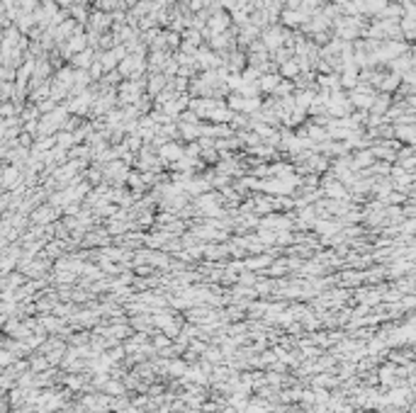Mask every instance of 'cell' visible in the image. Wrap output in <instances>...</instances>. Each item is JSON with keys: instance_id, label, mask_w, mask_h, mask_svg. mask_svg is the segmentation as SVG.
<instances>
[{"instance_id": "1", "label": "cell", "mask_w": 416, "mask_h": 413, "mask_svg": "<svg viewBox=\"0 0 416 413\" xmlns=\"http://www.w3.org/2000/svg\"><path fill=\"white\" fill-rule=\"evenodd\" d=\"M161 158H168V160H178V158H183V148H178L175 143H166V146L161 148Z\"/></svg>"}, {"instance_id": "2", "label": "cell", "mask_w": 416, "mask_h": 413, "mask_svg": "<svg viewBox=\"0 0 416 413\" xmlns=\"http://www.w3.org/2000/svg\"><path fill=\"white\" fill-rule=\"evenodd\" d=\"M326 194H329V197H341V199H343V197H346V190H343V185L338 182V185H329Z\"/></svg>"}, {"instance_id": "3", "label": "cell", "mask_w": 416, "mask_h": 413, "mask_svg": "<svg viewBox=\"0 0 416 413\" xmlns=\"http://www.w3.org/2000/svg\"><path fill=\"white\" fill-rule=\"evenodd\" d=\"M278 85V78L275 76H270V78H263L261 80V88H266V90H270V88H275Z\"/></svg>"}, {"instance_id": "4", "label": "cell", "mask_w": 416, "mask_h": 413, "mask_svg": "<svg viewBox=\"0 0 416 413\" xmlns=\"http://www.w3.org/2000/svg\"><path fill=\"white\" fill-rule=\"evenodd\" d=\"M372 158H370V153H360V156H355V165H367Z\"/></svg>"}, {"instance_id": "5", "label": "cell", "mask_w": 416, "mask_h": 413, "mask_svg": "<svg viewBox=\"0 0 416 413\" xmlns=\"http://www.w3.org/2000/svg\"><path fill=\"white\" fill-rule=\"evenodd\" d=\"M283 73H285V76H295V73H297V66H295V64H287V66L283 68Z\"/></svg>"}]
</instances>
